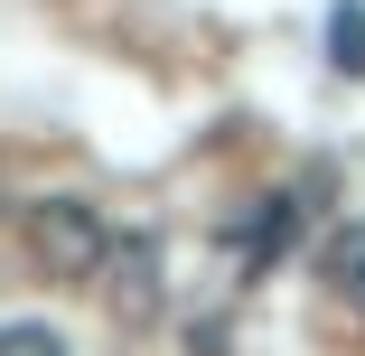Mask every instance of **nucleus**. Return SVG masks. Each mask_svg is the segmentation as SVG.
Segmentation results:
<instances>
[{
  "mask_svg": "<svg viewBox=\"0 0 365 356\" xmlns=\"http://www.w3.org/2000/svg\"><path fill=\"white\" fill-rule=\"evenodd\" d=\"M0 356H66V337L38 328V319H10V328H0Z\"/></svg>",
  "mask_w": 365,
  "mask_h": 356,
  "instance_id": "20e7f679",
  "label": "nucleus"
},
{
  "mask_svg": "<svg viewBox=\"0 0 365 356\" xmlns=\"http://www.w3.org/2000/svg\"><path fill=\"white\" fill-rule=\"evenodd\" d=\"M281 225H290V206H281V197H272V206H262V216H253V235H244V253H253V263H262V253H272V244H281Z\"/></svg>",
  "mask_w": 365,
  "mask_h": 356,
  "instance_id": "39448f33",
  "label": "nucleus"
},
{
  "mask_svg": "<svg viewBox=\"0 0 365 356\" xmlns=\"http://www.w3.org/2000/svg\"><path fill=\"white\" fill-rule=\"evenodd\" d=\"M337 66H365V19L337 10Z\"/></svg>",
  "mask_w": 365,
  "mask_h": 356,
  "instance_id": "423d86ee",
  "label": "nucleus"
},
{
  "mask_svg": "<svg viewBox=\"0 0 365 356\" xmlns=\"http://www.w3.org/2000/svg\"><path fill=\"white\" fill-rule=\"evenodd\" d=\"M29 263H38L47 281H103V263H113L103 206H94V197H38V206H29Z\"/></svg>",
  "mask_w": 365,
  "mask_h": 356,
  "instance_id": "f257e3e1",
  "label": "nucleus"
},
{
  "mask_svg": "<svg viewBox=\"0 0 365 356\" xmlns=\"http://www.w3.org/2000/svg\"><path fill=\"white\" fill-rule=\"evenodd\" d=\"M319 281H328V291L365 319V225H337L328 235V253H319Z\"/></svg>",
  "mask_w": 365,
  "mask_h": 356,
  "instance_id": "7ed1b4c3",
  "label": "nucleus"
},
{
  "mask_svg": "<svg viewBox=\"0 0 365 356\" xmlns=\"http://www.w3.org/2000/svg\"><path fill=\"white\" fill-rule=\"evenodd\" d=\"M103 300L113 319H160V244L150 235H113V263H103Z\"/></svg>",
  "mask_w": 365,
  "mask_h": 356,
  "instance_id": "f03ea898",
  "label": "nucleus"
}]
</instances>
